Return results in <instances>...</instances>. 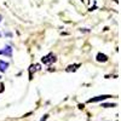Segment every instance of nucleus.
<instances>
[{"label":"nucleus","instance_id":"nucleus-1","mask_svg":"<svg viewBox=\"0 0 121 121\" xmlns=\"http://www.w3.org/2000/svg\"><path fill=\"white\" fill-rule=\"evenodd\" d=\"M56 60H57V58H56V56L53 53H48V55H46V56H44L41 58V62L44 64H52V63L56 62Z\"/></svg>","mask_w":121,"mask_h":121},{"label":"nucleus","instance_id":"nucleus-2","mask_svg":"<svg viewBox=\"0 0 121 121\" xmlns=\"http://www.w3.org/2000/svg\"><path fill=\"white\" fill-rule=\"evenodd\" d=\"M110 97H113V96H110V95H100V96H96V97H92V98H90L87 100V103H97V102H103L104 99H108Z\"/></svg>","mask_w":121,"mask_h":121},{"label":"nucleus","instance_id":"nucleus-3","mask_svg":"<svg viewBox=\"0 0 121 121\" xmlns=\"http://www.w3.org/2000/svg\"><path fill=\"white\" fill-rule=\"evenodd\" d=\"M1 55H4V56H6V57H12V48H11V46L6 45V46L1 50Z\"/></svg>","mask_w":121,"mask_h":121},{"label":"nucleus","instance_id":"nucleus-4","mask_svg":"<svg viewBox=\"0 0 121 121\" xmlns=\"http://www.w3.org/2000/svg\"><path fill=\"white\" fill-rule=\"evenodd\" d=\"M96 59H97V62H102V63H104V62H107V60H108V56L104 55V53H102V52H99V53H97Z\"/></svg>","mask_w":121,"mask_h":121},{"label":"nucleus","instance_id":"nucleus-5","mask_svg":"<svg viewBox=\"0 0 121 121\" xmlns=\"http://www.w3.org/2000/svg\"><path fill=\"white\" fill-rule=\"evenodd\" d=\"M9 62H5V60H3V59H0V72L1 73H5L6 70H7V68H9Z\"/></svg>","mask_w":121,"mask_h":121},{"label":"nucleus","instance_id":"nucleus-6","mask_svg":"<svg viewBox=\"0 0 121 121\" xmlns=\"http://www.w3.org/2000/svg\"><path fill=\"white\" fill-rule=\"evenodd\" d=\"M79 67H80V64H70V65H68V68L65 70L67 72H75Z\"/></svg>","mask_w":121,"mask_h":121},{"label":"nucleus","instance_id":"nucleus-7","mask_svg":"<svg viewBox=\"0 0 121 121\" xmlns=\"http://www.w3.org/2000/svg\"><path fill=\"white\" fill-rule=\"evenodd\" d=\"M100 107H103V108H115L117 107L116 103H102L100 102Z\"/></svg>","mask_w":121,"mask_h":121},{"label":"nucleus","instance_id":"nucleus-8","mask_svg":"<svg viewBox=\"0 0 121 121\" xmlns=\"http://www.w3.org/2000/svg\"><path fill=\"white\" fill-rule=\"evenodd\" d=\"M47 117H48V115H44V116L41 117V120H40V121H47Z\"/></svg>","mask_w":121,"mask_h":121},{"label":"nucleus","instance_id":"nucleus-9","mask_svg":"<svg viewBox=\"0 0 121 121\" xmlns=\"http://www.w3.org/2000/svg\"><path fill=\"white\" fill-rule=\"evenodd\" d=\"M4 91V84H0V93Z\"/></svg>","mask_w":121,"mask_h":121},{"label":"nucleus","instance_id":"nucleus-10","mask_svg":"<svg viewBox=\"0 0 121 121\" xmlns=\"http://www.w3.org/2000/svg\"><path fill=\"white\" fill-rule=\"evenodd\" d=\"M1 19H3V16H1V15H0V22H1Z\"/></svg>","mask_w":121,"mask_h":121},{"label":"nucleus","instance_id":"nucleus-11","mask_svg":"<svg viewBox=\"0 0 121 121\" xmlns=\"http://www.w3.org/2000/svg\"><path fill=\"white\" fill-rule=\"evenodd\" d=\"M0 55H1V51H0Z\"/></svg>","mask_w":121,"mask_h":121},{"label":"nucleus","instance_id":"nucleus-12","mask_svg":"<svg viewBox=\"0 0 121 121\" xmlns=\"http://www.w3.org/2000/svg\"><path fill=\"white\" fill-rule=\"evenodd\" d=\"M81 1H82V0H81Z\"/></svg>","mask_w":121,"mask_h":121},{"label":"nucleus","instance_id":"nucleus-13","mask_svg":"<svg viewBox=\"0 0 121 121\" xmlns=\"http://www.w3.org/2000/svg\"><path fill=\"white\" fill-rule=\"evenodd\" d=\"M0 78H1V76H0Z\"/></svg>","mask_w":121,"mask_h":121}]
</instances>
